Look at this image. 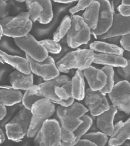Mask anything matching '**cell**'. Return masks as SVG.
Instances as JSON below:
<instances>
[{
	"label": "cell",
	"mask_w": 130,
	"mask_h": 146,
	"mask_svg": "<svg viewBox=\"0 0 130 146\" xmlns=\"http://www.w3.org/2000/svg\"><path fill=\"white\" fill-rule=\"evenodd\" d=\"M84 103L88 108L92 116L96 117L110 109L106 95L100 91H94L89 88L85 91Z\"/></svg>",
	"instance_id": "10"
},
{
	"label": "cell",
	"mask_w": 130,
	"mask_h": 146,
	"mask_svg": "<svg viewBox=\"0 0 130 146\" xmlns=\"http://www.w3.org/2000/svg\"><path fill=\"white\" fill-rule=\"evenodd\" d=\"M23 95L12 87L0 89V104L5 107L15 105L22 102Z\"/></svg>",
	"instance_id": "21"
},
{
	"label": "cell",
	"mask_w": 130,
	"mask_h": 146,
	"mask_svg": "<svg viewBox=\"0 0 130 146\" xmlns=\"http://www.w3.org/2000/svg\"><path fill=\"white\" fill-rule=\"evenodd\" d=\"M62 86L65 89L71 97L72 98L71 94V80H69L68 81L66 82L62 85Z\"/></svg>",
	"instance_id": "43"
},
{
	"label": "cell",
	"mask_w": 130,
	"mask_h": 146,
	"mask_svg": "<svg viewBox=\"0 0 130 146\" xmlns=\"http://www.w3.org/2000/svg\"><path fill=\"white\" fill-rule=\"evenodd\" d=\"M75 100L72 98H71L69 99L66 100H60L59 102H57L55 104H59L60 106L63 107H67L70 106L74 103Z\"/></svg>",
	"instance_id": "41"
},
{
	"label": "cell",
	"mask_w": 130,
	"mask_h": 146,
	"mask_svg": "<svg viewBox=\"0 0 130 146\" xmlns=\"http://www.w3.org/2000/svg\"><path fill=\"white\" fill-rule=\"evenodd\" d=\"M108 94L113 106L117 110L129 115L130 113V84L122 80L115 84Z\"/></svg>",
	"instance_id": "7"
},
{
	"label": "cell",
	"mask_w": 130,
	"mask_h": 146,
	"mask_svg": "<svg viewBox=\"0 0 130 146\" xmlns=\"http://www.w3.org/2000/svg\"><path fill=\"white\" fill-rule=\"evenodd\" d=\"M43 98L39 95L38 92V85H34L30 88L26 90L23 95L22 103L23 106L31 110V107L39 100Z\"/></svg>",
	"instance_id": "25"
},
{
	"label": "cell",
	"mask_w": 130,
	"mask_h": 146,
	"mask_svg": "<svg viewBox=\"0 0 130 146\" xmlns=\"http://www.w3.org/2000/svg\"><path fill=\"white\" fill-rule=\"evenodd\" d=\"M5 140V136L1 129L0 128V145L4 142Z\"/></svg>",
	"instance_id": "47"
},
{
	"label": "cell",
	"mask_w": 130,
	"mask_h": 146,
	"mask_svg": "<svg viewBox=\"0 0 130 146\" xmlns=\"http://www.w3.org/2000/svg\"><path fill=\"white\" fill-rule=\"evenodd\" d=\"M130 34V17L122 16L119 13H115L112 24L108 31L98 36V40H105L113 37L125 35Z\"/></svg>",
	"instance_id": "12"
},
{
	"label": "cell",
	"mask_w": 130,
	"mask_h": 146,
	"mask_svg": "<svg viewBox=\"0 0 130 146\" xmlns=\"http://www.w3.org/2000/svg\"><path fill=\"white\" fill-rule=\"evenodd\" d=\"M7 4L3 1H0V20L7 17Z\"/></svg>",
	"instance_id": "39"
},
{
	"label": "cell",
	"mask_w": 130,
	"mask_h": 146,
	"mask_svg": "<svg viewBox=\"0 0 130 146\" xmlns=\"http://www.w3.org/2000/svg\"><path fill=\"white\" fill-rule=\"evenodd\" d=\"M84 78L89 88L94 91H100L106 85V76L102 69L91 66L83 71Z\"/></svg>",
	"instance_id": "14"
},
{
	"label": "cell",
	"mask_w": 130,
	"mask_h": 146,
	"mask_svg": "<svg viewBox=\"0 0 130 146\" xmlns=\"http://www.w3.org/2000/svg\"><path fill=\"white\" fill-rule=\"evenodd\" d=\"M29 17L32 23L38 21L42 11V7L38 1H25Z\"/></svg>",
	"instance_id": "31"
},
{
	"label": "cell",
	"mask_w": 130,
	"mask_h": 146,
	"mask_svg": "<svg viewBox=\"0 0 130 146\" xmlns=\"http://www.w3.org/2000/svg\"><path fill=\"white\" fill-rule=\"evenodd\" d=\"M3 35V30L2 27L0 25V40H1L2 36Z\"/></svg>",
	"instance_id": "50"
},
{
	"label": "cell",
	"mask_w": 130,
	"mask_h": 146,
	"mask_svg": "<svg viewBox=\"0 0 130 146\" xmlns=\"http://www.w3.org/2000/svg\"><path fill=\"white\" fill-rule=\"evenodd\" d=\"M60 125L55 119L46 121L34 137L35 146H60Z\"/></svg>",
	"instance_id": "6"
},
{
	"label": "cell",
	"mask_w": 130,
	"mask_h": 146,
	"mask_svg": "<svg viewBox=\"0 0 130 146\" xmlns=\"http://www.w3.org/2000/svg\"><path fill=\"white\" fill-rule=\"evenodd\" d=\"M100 4L97 28L93 31L97 36L106 33L112 24L114 14L109 1L107 0L98 1Z\"/></svg>",
	"instance_id": "11"
},
{
	"label": "cell",
	"mask_w": 130,
	"mask_h": 146,
	"mask_svg": "<svg viewBox=\"0 0 130 146\" xmlns=\"http://www.w3.org/2000/svg\"><path fill=\"white\" fill-rule=\"evenodd\" d=\"M95 52L90 49H78L67 53L55 63L59 72L68 73L72 69L81 71L93 63Z\"/></svg>",
	"instance_id": "1"
},
{
	"label": "cell",
	"mask_w": 130,
	"mask_h": 146,
	"mask_svg": "<svg viewBox=\"0 0 130 146\" xmlns=\"http://www.w3.org/2000/svg\"><path fill=\"white\" fill-rule=\"evenodd\" d=\"M119 13L122 16L129 17L130 15V7L124 6L120 4L117 7Z\"/></svg>",
	"instance_id": "38"
},
{
	"label": "cell",
	"mask_w": 130,
	"mask_h": 146,
	"mask_svg": "<svg viewBox=\"0 0 130 146\" xmlns=\"http://www.w3.org/2000/svg\"><path fill=\"white\" fill-rule=\"evenodd\" d=\"M117 111V109L111 105L108 110L96 117V125L97 129L108 136H110L112 133L114 117Z\"/></svg>",
	"instance_id": "15"
},
{
	"label": "cell",
	"mask_w": 130,
	"mask_h": 146,
	"mask_svg": "<svg viewBox=\"0 0 130 146\" xmlns=\"http://www.w3.org/2000/svg\"><path fill=\"white\" fill-rule=\"evenodd\" d=\"M0 62L8 64L16 70L24 74L31 73L30 65L26 58L11 55L0 50Z\"/></svg>",
	"instance_id": "17"
},
{
	"label": "cell",
	"mask_w": 130,
	"mask_h": 146,
	"mask_svg": "<svg viewBox=\"0 0 130 146\" xmlns=\"http://www.w3.org/2000/svg\"><path fill=\"white\" fill-rule=\"evenodd\" d=\"M31 123L27 136L33 138L36 135L43 123L56 111L55 104L50 100L42 98L32 105L31 109Z\"/></svg>",
	"instance_id": "2"
},
{
	"label": "cell",
	"mask_w": 130,
	"mask_h": 146,
	"mask_svg": "<svg viewBox=\"0 0 130 146\" xmlns=\"http://www.w3.org/2000/svg\"><path fill=\"white\" fill-rule=\"evenodd\" d=\"M70 18L71 26L66 35V41L69 48L76 49L89 42L91 30L81 16L71 15Z\"/></svg>",
	"instance_id": "5"
},
{
	"label": "cell",
	"mask_w": 130,
	"mask_h": 146,
	"mask_svg": "<svg viewBox=\"0 0 130 146\" xmlns=\"http://www.w3.org/2000/svg\"><path fill=\"white\" fill-rule=\"evenodd\" d=\"M9 80L12 88L18 90H26L34 85L32 73L26 74L16 70L10 74Z\"/></svg>",
	"instance_id": "16"
},
{
	"label": "cell",
	"mask_w": 130,
	"mask_h": 146,
	"mask_svg": "<svg viewBox=\"0 0 130 146\" xmlns=\"http://www.w3.org/2000/svg\"><path fill=\"white\" fill-rule=\"evenodd\" d=\"M16 45L30 58L36 61L42 62L49 56L47 50L30 33L23 37L14 39Z\"/></svg>",
	"instance_id": "8"
},
{
	"label": "cell",
	"mask_w": 130,
	"mask_h": 146,
	"mask_svg": "<svg viewBox=\"0 0 130 146\" xmlns=\"http://www.w3.org/2000/svg\"><path fill=\"white\" fill-rule=\"evenodd\" d=\"M121 4L124 6L130 7V0H123L121 1Z\"/></svg>",
	"instance_id": "48"
},
{
	"label": "cell",
	"mask_w": 130,
	"mask_h": 146,
	"mask_svg": "<svg viewBox=\"0 0 130 146\" xmlns=\"http://www.w3.org/2000/svg\"><path fill=\"white\" fill-rule=\"evenodd\" d=\"M104 72L106 76V85L101 90L102 94L106 95L108 94L112 89L115 85L114 74L115 71L113 67L110 66H105L101 69Z\"/></svg>",
	"instance_id": "32"
},
{
	"label": "cell",
	"mask_w": 130,
	"mask_h": 146,
	"mask_svg": "<svg viewBox=\"0 0 130 146\" xmlns=\"http://www.w3.org/2000/svg\"><path fill=\"white\" fill-rule=\"evenodd\" d=\"M54 1L58 3H61V4H70L73 2L78 1H73V0H56V1Z\"/></svg>",
	"instance_id": "46"
},
{
	"label": "cell",
	"mask_w": 130,
	"mask_h": 146,
	"mask_svg": "<svg viewBox=\"0 0 130 146\" xmlns=\"http://www.w3.org/2000/svg\"><path fill=\"white\" fill-rule=\"evenodd\" d=\"M38 1L42 7V11L38 21L41 24H48L53 18L52 3L49 0Z\"/></svg>",
	"instance_id": "28"
},
{
	"label": "cell",
	"mask_w": 130,
	"mask_h": 146,
	"mask_svg": "<svg viewBox=\"0 0 130 146\" xmlns=\"http://www.w3.org/2000/svg\"><path fill=\"white\" fill-rule=\"evenodd\" d=\"M93 63L117 68L125 67L127 65L128 61L124 57L121 56L95 52Z\"/></svg>",
	"instance_id": "18"
},
{
	"label": "cell",
	"mask_w": 130,
	"mask_h": 146,
	"mask_svg": "<svg viewBox=\"0 0 130 146\" xmlns=\"http://www.w3.org/2000/svg\"><path fill=\"white\" fill-rule=\"evenodd\" d=\"M69 78L65 75H59L52 79L45 81L38 85V92L39 95L42 98L50 100L54 104L60 100L55 93L56 86H61Z\"/></svg>",
	"instance_id": "13"
},
{
	"label": "cell",
	"mask_w": 130,
	"mask_h": 146,
	"mask_svg": "<svg viewBox=\"0 0 130 146\" xmlns=\"http://www.w3.org/2000/svg\"><path fill=\"white\" fill-rule=\"evenodd\" d=\"M129 140H126V141H125V142L122 145H123L124 146H130Z\"/></svg>",
	"instance_id": "49"
},
{
	"label": "cell",
	"mask_w": 130,
	"mask_h": 146,
	"mask_svg": "<svg viewBox=\"0 0 130 146\" xmlns=\"http://www.w3.org/2000/svg\"><path fill=\"white\" fill-rule=\"evenodd\" d=\"M121 36H118L113 37L110 38L106 39V40H107L109 43L115 44L119 42L120 40Z\"/></svg>",
	"instance_id": "45"
},
{
	"label": "cell",
	"mask_w": 130,
	"mask_h": 146,
	"mask_svg": "<svg viewBox=\"0 0 130 146\" xmlns=\"http://www.w3.org/2000/svg\"><path fill=\"white\" fill-rule=\"evenodd\" d=\"M71 19L70 17L66 15L63 18L60 25L53 35V40L60 42L66 35L71 26Z\"/></svg>",
	"instance_id": "29"
},
{
	"label": "cell",
	"mask_w": 130,
	"mask_h": 146,
	"mask_svg": "<svg viewBox=\"0 0 130 146\" xmlns=\"http://www.w3.org/2000/svg\"><path fill=\"white\" fill-rule=\"evenodd\" d=\"M81 119L82 120V122L73 132L75 138L73 145L81 139L83 136L89 131L93 122L92 118L87 114L83 116Z\"/></svg>",
	"instance_id": "27"
},
{
	"label": "cell",
	"mask_w": 130,
	"mask_h": 146,
	"mask_svg": "<svg viewBox=\"0 0 130 146\" xmlns=\"http://www.w3.org/2000/svg\"><path fill=\"white\" fill-rule=\"evenodd\" d=\"M72 97L74 100H83L85 94L84 77L82 71L77 70L71 80Z\"/></svg>",
	"instance_id": "20"
},
{
	"label": "cell",
	"mask_w": 130,
	"mask_h": 146,
	"mask_svg": "<svg viewBox=\"0 0 130 146\" xmlns=\"http://www.w3.org/2000/svg\"><path fill=\"white\" fill-rule=\"evenodd\" d=\"M3 35L16 38L30 33L32 22L28 12H22L16 16H7L0 20Z\"/></svg>",
	"instance_id": "3"
},
{
	"label": "cell",
	"mask_w": 130,
	"mask_h": 146,
	"mask_svg": "<svg viewBox=\"0 0 130 146\" xmlns=\"http://www.w3.org/2000/svg\"><path fill=\"white\" fill-rule=\"evenodd\" d=\"M100 7V4L98 1H93L84 10L81 16L84 22L92 31L97 28Z\"/></svg>",
	"instance_id": "19"
},
{
	"label": "cell",
	"mask_w": 130,
	"mask_h": 146,
	"mask_svg": "<svg viewBox=\"0 0 130 146\" xmlns=\"http://www.w3.org/2000/svg\"><path fill=\"white\" fill-rule=\"evenodd\" d=\"M73 146H96V145L88 140L81 139Z\"/></svg>",
	"instance_id": "42"
},
{
	"label": "cell",
	"mask_w": 130,
	"mask_h": 146,
	"mask_svg": "<svg viewBox=\"0 0 130 146\" xmlns=\"http://www.w3.org/2000/svg\"><path fill=\"white\" fill-rule=\"evenodd\" d=\"M31 110L23 106L11 121L21 124L28 132L31 123Z\"/></svg>",
	"instance_id": "26"
},
{
	"label": "cell",
	"mask_w": 130,
	"mask_h": 146,
	"mask_svg": "<svg viewBox=\"0 0 130 146\" xmlns=\"http://www.w3.org/2000/svg\"><path fill=\"white\" fill-rule=\"evenodd\" d=\"M119 43L124 51H130V34L121 37Z\"/></svg>",
	"instance_id": "37"
},
{
	"label": "cell",
	"mask_w": 130,
	"mask_h": 146,
	"mask_svg": "<svg viewBox=\"0 0 130 146\" xmlns=\"http://www.w3.org/2000/svg\"><path fill=\"white\" fill-rule=\"evenodd\" d=\"M26 58L30 65L31 73L41 77L44 81L60 75L55 59L51 56H48L46 59L42 62L36 61L26 54Z\"/></svg>",
	"instance_id": "9"
},
{
	"label": "cell",
	"mask_w": 130,
	"mask_h": 146,
	"mask_svg": "<svg viewBox=\"0 0 130 146\" xmlns=\"http://www.w3.org/2000/svg\"><path fill=\"white\" fill-rule=\"evenodd\" d=\"M128 114H125L124 112L117 110L114 117V122L116 123L120 121H123V119H125Z\"/></svg>",
	"instance_id": "40"
},
{
	"label": "cell",
	"mask_w": 130,
	"mask_h": 146,
	"mask_svg": "<svg viewBox=\"0 0 130 146\" xmlns=\"http://www.w3.org/2000/svg\"><path fill=\"white\" fill-rule=\"evenodd\" d=\"M56 111L60 126L67 131L73 132L82 122L81 118L88 110L81 103L74 102L67 107L59 106Z\"/></svg>",
	"instance_id": "4"
},
{
	"label": "cell",
	"mask_w": 130,
	"mask_h": 146,
	"mask_svg": "<svg viewBox=\"0 0 130 146\" xmlns=\"http://www.w3.org/2000/svg\"><path fill=\"white\" fill-rule=\"evenodd\" d=\"M130 120L128 118L124 121L123 127L114 135L110 137L108 145L113 146L122 145L126 140H130Z\"/></svg>",
	"instance_id": "23"
},
{
	"label": "cell",
	"mask_w": 130,
	"mask_h": 146,
	"mask_svg": "<svg viewBox=\"0 0 130 146\" xmlns=\"http://www.w3.org/2000/svg\"><path fill=\"white\" fill-rule=\"evenodd\" d=\"M41 44L47 50L48 53L57 54L61 52V46L60 42H57L53 40L46 39L40 41Z\"/></svg>",
	"instance_id": "33"
},
{
	"label": "cell",
	"mask_w": 130,
	"mask_h": 146,
	"mask_svg": "<svg viewBox=\"0 0 130 146\" xmlns=\"http://www.w3.org/2000/svg\"><path fill=\"white\" fill-rule=\"evenodd\" d=\"M7 113L6 107L0 104V121L6 116Z\"/></svg>",
	"instance_id": "44"
},
{
	"label": "cell",
	"mask_w": 130,
	"mask_h": 146,
	"mask_svg": "<svg viewBox=\"0 0 130 146\" xmlns=\"http://www.w3.org/2000/svg\"><path fill=\"white\" fill-rule=\"evenodd\" d=\"M93 1V0H80L78 1L77 5L71 8L69 12L71 15H75L79 11H84L90 5Z\"/></svg>",
	"instance_id": "34"
},
{
	"label": "cell",
	"mask_w": 130,
	"mask_h": 146,
	"mask_svg": "<svg viewBox=\"0 0 130 146\" xmlns=\"http://www.w3.org/2000/svg\"><path fill=\"white\" fill-rule=\"evenodd\" d=\"M81 139L88 140L96 146H105L108 140V136L100 131L87 133Z\"/></svg>",
	"instance_id": "30"
},
{
	"label": "cell",
	"mask_w": 130,
	"mask_h": 146,
	"mask_svg": "<svg viewBox=\"0 0 130 146\" xmlns=\"http://www.w3.org/2000/svg\"><path fill=\"white\" fill-rule=\"evenodd\" d=\"M107 146H113L110 145H108Z\"/></svg>",
	"instance_id": "51"
},
{
	"label": "cell",
	"mask_w": 130,
	"mask_h": 146,
	"mask_svg": "<svg viewBox=\"0 0 130 146\" xmlns=\"http://www.w3.org/2000/svg\"><path fill=\"white\" fill-rule=\"evenodd\" d=\"M89 49L99 53L110 54L123 56L124 50L121 47L103 41H96L89 45Z\"/></svg>",
	"instance_id": "22"
},
{
	"label": "cell",
	"mask_w": 130,
	"mask_h": 146,
	"mask_svg": "<svg viewBox=\"0 0 130 146\" xmlns=\"http://www.w3.org/2000/svg\"><path fill=\"white\" fill-rule=\"evenodd\" d=\"M54 91L56 95L60 100H66L72 98L71 97L65 89L62 86H56L55 88Z\"/></svg>",
	"instance_id": "36"
},
{
	"label": "cell",
	"mask_w": 130,
	"mask_h": 146,
	"mask_svg": "<svg viewBox=\"0 0 130 146\" xmlns=\"http://www.w3.org/2000/svg\"><path fill=\"white\" fill-rule=\"evenodd\" d=\"M128 64L124 67H119L117 68V73L124 80L129 82L130 79V60L127 59Z\"/></svg>",
	"instance_id": "35"
},
{
	"label": "cell",
	"mask_w": 130,
	"mask_h": 146,
	"mask_svg": "<svg viewBox=\"0 0 130 146\" xmlns=\"http://www.w3.org/2000/svg\"><path fill=\"white\" fill-rule=\"evenodd\" d=\"M5 129L8 138L13 141H19L27 134L23 126L11 121L5 125Z\"/></svg>",
	"instance_id": "24"
}]
</instances>
